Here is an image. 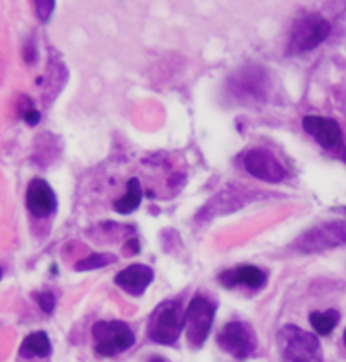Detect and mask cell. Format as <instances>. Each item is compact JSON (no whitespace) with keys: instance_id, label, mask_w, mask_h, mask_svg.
I'll list each match as a JSON object with an SVG mask.
<instances>
[{"instance_id":"1","label":"cell","mask_w":346,"mask_h":362,"mask_svg":"<svg viewBox=\"0 0 346 362\" xmlns=\"http://www.w3.org/2000/svg\"><path fill=\"white\" fill-rule=\"evenodd\" d=\"M278 345L284 362H322L319 339L306 330L287 325L278 334Z\"/></svg>"},{"instance_id":"2","label":"cell","mask_w":346,"mask_h":362,"mask_svg":"<svg viewBox=\"0 0 346 362\" xmlns=\"http://www.w3.org/2000/svg\"><path fill=\"white\" fill-rule=\"evenodd\" d=\"M341 246H346V219L314 226L300 234L292 242L291 249L300 254H314Z\"/></svg>"},{"instance_id":"3","label":"cell","mask_w":346,"mask_h":362,"mask_svg":"<svg viewBox=\"0 0 346 362\" xmlns=\"http://www.w3.org/2000/svg\"><path fill=\"white\" fill-rule=\"evenodd\" d=\"M331 33L329 20L318 13H309L297 19L291 29L288 54L299 56L318 48Z\"/></svg>"},{"instance_id":"4","label":"cell","mask_w":346,"mask_h":362,"mask_svg":"<svg viewBox=\"0 0 346 362\" xmlns=\"http://www.w3.org/2000/svg\"><path fill=\"white\" fill-rule=\"evenodd\" d=\"M184 330V313L180 301L168 300L157 306L149 320L150 339L160 345H173Z\"/></svg>"},{"instance_id":"5","label":"cell","mask_w":346,"mask_h":362,"mask_svg":"<svg viewBox=\"0 0 346 362\" xmlns=\"http://www.w3.org/2000/svg\"><path fill=\"white\" fill-rule=\"evenodd\" d=\"M216 306L207 297H194L184 313V330L187 337V344L198 350L206 344L211 326L214 323Z\"/></svg>"},{"instance_id":"6","label":"cell","mask_w":346,"mask_h":362,"mask_svg":"<svg viewBox=\"0 0 346 362\" xmlns=\"http://www.w3.org/2000/svg\"><path fill=\"white\" fill-rule=\"evenodd\" d=\"M92 335L97 341L95 351L101 357H113L130 349L135 337L132 329L119 320L98 322L92 327Z\"/></svg>"},{"instance_id":"7","label":"cell","mask_w":346,"mask_h":362,"mask_svg":"<svg viewBox=\"0 0 346 362\" xmlns=\"http://www.w3.org/2000/svg\"><path fill=\"white\" fill-rule=\"evenodd\" d=\"M216 342L235 360H245L257 347V335L245 322H231L219 330Z\"/></svg>"},{"instance_id":"8","label":"cell","mask_w":346,"mask_h":362,"mask_svg":"<svg viewBox=\"0 0 346 362\" xmlns=\"http://www.w3.org/2000/svg\"><path fill=\"white\" fill-rule=\"evenodd\" d=\"M229 82L231 92L249 101H263L269 91L268 75L259 66H245L237 70Z\"/></svg>"},{"instance_id":"9","label":"cell","mask_w":346,"mask_h":362,"mask_svg":"<svg viewBox=\"0 0 346 362\" xmlns=\"http://www.w3.org/2000/svg\"><path fill=\"white\" fill-rule=\"evenodd\" d=\"M247 173L259 180L276 184L285 177V169L278 157L268 149L254 148L249 150L244 158Z\"/></svg>"},{"instance_id":"10","label":"cell","mask_w":346,"mask_h":362,"mask_svg":"<svg viewBox=\"0 0 346 362\" xmlns=\"http://www.w3.org/2000/svg\"><path fill=\"white\" fill-rule=\"evenodd\" d=\"M254 194L249 191L240 189H225L210 199L197 215L198 222L211 220L221 215L230 214L241 207H244L252 200H254Z\"/></svg>"},{"instance_id":"11","label":"cell","mask_w":346,"mask_h":362,"mask_svg":"<svg viewBox=\"0 0 346 362\" xmlns=\"http://www.w3.org/2000/svg\"><path fill=\"white\" fill-rule=\"evenodd\" d=\"M303 130L322 148L333 150L342 144V130L337 120L326 116H307L302 120Z\"/></svg>"},{"instance_id":"12","label":"cell","mask_w":346,"mask_h":362,"mask_svg":"<svg viewBox=\"0 0 346 362\" xmlns=\"http://www.w3.org/2000/svg\"><path fill=\"white\" fill-rule=\"evenodd\" d=\"M26 206L30 214L38 219L48 218L56 211L57 198L48 181L35 177L29 182L26 191Z\"/></svg>"},{"instance_id":"13","label":"cell","mask_w":346,"mask_h":362,"mask_svg":"<svg viewBox=\"0 0 346 362\" xmlns=\"http://www.w3.org/2000/svg\"><path fill=\"white\" fill-rule=\"evenodd\" d=\"M154 279L153 269L144 263H132L116 276V284L132 297H141Z\"/></svg>"},{"instance_id":"14","label":"cell","mask_w":346,"mask_h":362,"mask_svg":"<svg viewBox=\"0 0 346 362\" xmlns=\"http://www.w3.org/2000/svg\"><path fill=\"white\" fill-rule=\"evenodd\" d=\"M218 280L225 288H234L240 284H244L252 289H259L264 287L266 276L260 268L254 265H241L222 272L218 276Z\"/></svg>"},{"instance_id":"15","label":"cell","mask_w":346,"mask_h":362,"mask_svg":"<svg viewBox=\"0 0 346 362\" xmlns=\"http://www.w3.org/2000/svg\"><path fill=\"white\" fill-rule=\"evenodd\" d=\"M20 356L25 358H47L51 353V344H50L49 337L44 331H35L33 334L27 335L25 341L20 345L19 350Z\"/></svg>"},{"instance_id":"16","label":"cell","mask_w":346,"mask_h":362,"mask_svg":"<svg viewBox=\"0 0 346 362\" xmlns=\"http://www.w3.org/2000/svg\"><path fill=\"white\" fill-rule=\"evenodd\" d=\"M142 201V188L137 177L128 181V191L122 198L113 201V208L121 215L132 214Z\"/></svg>"},{"instance_id":"17","label":"cell","mask_w":346,"mask_h":362,"mask_svg":"<svg viewBox=\"0 0 346 362\" xmlns=\"http://www.w3.org/2000/svg\"><path fill=\"white\" fill-rule=\"evenodd\" d=\"M340 313L335 310H328L325 313L314 311L310 313V323L319 335H328L338 325Z\"/></svg>"},{"instance_id":"18","label":"cell","mask_w":346,"mask_h":362,"mask_svg":"<svg viewBox=\"0 0 346 362\" xmlns=\"http://www.w3.org/2000/svg\"><path fill=\"white\" fill-rule=\"evenodd\" d=\"M118 257L113 253H94L89 257L80 260L75 265L76 272H88V270H95L104 268L107 265L116 263Z\"/></svg>"},{"instance_id":"19","label":"cell","mask_w":346,"mask_h":362,"mask_svg":"<svg viewBox=\"0 0 346 362\" xmlns=\"http://www.w3.org/2000/svg\"><path fill=\"white\" fill-rule=\"evenodd\" d=\"M35 300L39 306V308L45 313H51L56 308V297L48 291L44 292H38L35 294Z\"/></svg>"},{"instance_id":"20","label":"cell","mask_w":346,"mask_h":362,"mask_svg":"<svg viewBox=\"0 0 346 362\" xmlns=\"http://www.w3.org/2000/svg\"><path fill=\"white\" fill-rule=\"evenodd\" d=\"M37 17L42 22H49L50 18L53 15L56 3L54 1H34Z\"/></svg>"},{"instance_id":"21","label":"cell","mask_w":346,"mask_h":362,"mask_svg":"<svg viewBox=\"0 0 346 362\" xmlns=\"http://www.w3.org/2000/svg\"><path fill=\"white\" fill-rule=\"evenodd\" d=\"M39 118H41V116H39V113L35 108L27 107V108L23 110V119L30 126H35L39 122Z\"/></svg>"},{"instance_id":"22","label":"cell","mask_w":346,"mask_h":362,"mask_svg":"<svg viewBox=\"0 0 346 362\" xmlns=\"http://www.w3.org/2000/svg\"><path fill=\"white\" fill-rule=\"evenodd\" d=\"M150 362H165L164 358H161V357H153Z\"/></svg>"},{"instance_id":"23","label":"cell","mask_w":346,"mask_h":362,"mask_svg":"<svg viewBox=\"0 0 346 362\" xmlns=\"http://www.w3.org/2000/svg\"><path fill=\"white\" fill-rule=\"evenodd\" d=\"M342 160L346 163V150L344 151V154H342Z\"/></svg>"},{"instance_id":"24","label":"cell","mask_w":346,"mask_h":362,"mask_svg":"<svg viewBox=\"0 0 346 362\" xmlns=\"http://www.w3.org/2000/svg\"><path fill=\"white\" fill-rule=\"evenodd\" d=\"M344 342H345V346H346V330H345V332H344Z\"/></svg>"},{"instance_id":"25","label":"cell","mask_w":346,"mask_h":362,"mask_svg":"<svg viewBox=\"0 0 346 362\" xmlns=\"http://www.w3.org/2000/svg\"><path fill=\"white\" fill-rule=\"evenodd\" d=\"M1 276H3V272H1V269H0V280H1Z\"/></svg>"}]
</instances>
